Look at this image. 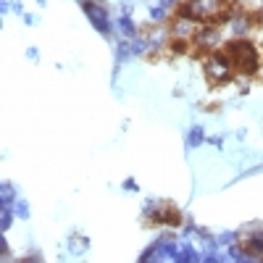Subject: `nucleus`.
Returning a JSON list of instances; mask_svg holds the SVG:
<instances>
[{"label": "nucleus", "mask_w": 263, "mask_h": 263, "mask_svg": "<svg viewBox=\"0 0 263 263\" xmlns=\"http://www.w3.org/2000/svg\"><path fill=\"white\" fill-rule=\"evenodd\" d=\"M206 76L211 84H226L235 76V66H231V61L226 58L224 50H216L206 58Z\"/></svg>", "instance_id": "f03ea898"}, {"label": "nucleus", "mask_w": 263, "mask_h": 263, "mask_svg": "<svg viewBox=\"0 0 263 263\" xmlns=\"http://www.w3.org/2000/svg\"><path fill=\"white\" fill-rule=\"evenodd\" d=\"M82 11L90 16V21L95 24V29H100V32H108L111 29V24H108V13H105V6L100 3H92V0H82Z\"/></svg>", "instance_id": "7ed1b4c3"}, {"label": "nucleus", "mask_w": 263, "mask_h": 263, "mask_svg": "<svg viewBox=\"0 0 263 263\" xmlns=\"http://www.w3.org/2000/svg\"><path fill=\"white\" fill-rule=\"evenodd\" d=\"M226 58L231 61V66H235V74H245V76H255L260 71V53L255 48V42L245 40V37H235L229 40L224 48Z\"/></svg>", "instance_id": "f257e3e1"}]
</instances>
